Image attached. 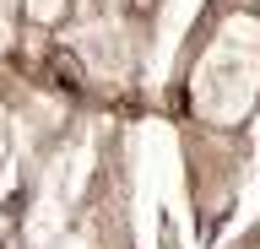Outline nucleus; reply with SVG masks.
<instances>
[{
  "label": "nucleus",
  "instance_id": "3",
  "mask_svg": "<svg viewBox=\"0 0 260 249\" xmlns=\"http://www.w3.org/2000/svg\"><path fill=\"white\" fill-rule=\"evenodd\" d=\"M152 6H157V0H136V11H152Z\"/></svg>",
  "mask_w": 260,
  "mask_h": 249
},
{
  "label": "nucleus",
  "instance_id": "1",
  "mask_svg": "<svg viewBox=\"0 0 260 249\" xmlns=\"http://www.w3.org/2000/svg\"><path fill=\"white\" fill-rule=\"evenodd\" d=\"M71 11H76V0H22V6H16V17L27 22V27H44V33L65 27Z\"/></svg>",
  "mask_w": 260,
  "mask_h": 249
},
{
  "label": "nucleus",
  "instance_id": "2",
  "mask_svg": "<svg viewBox=\"0 0 260 249\" xmlns=\"http://www.w3.org/2000/svg\"><path fill=\"white\" fill-rule=\"evenodd\" d=\"M16 6H22V0H0V17H16ZM22 22V17H16Z\"/></svg>",
  "mask_w": 260,
  "mask_h": 249
}]
</instances>
